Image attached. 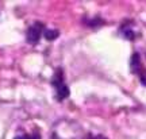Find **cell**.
<instances>
[{"mask_svg":"<svg viewBox=\"0 0 146 139\" xmlns=\"http://www.w3.org/2000/svg\"><path fill=\"white\" fill-rule=\"evenodd\" d=\"M49 139H85V132L78 122L62 118L53 123Z\"/></svg>","mask_w":146,"mask_h":139,"instance_id":"6da1fadb","label":"cell"},{"mask_svg":"<svg viewBox=\"0 0 146 139\" xmlns=\"http://www.w3.org/2000/svg\"><path fill=\"white\" fill-rule=\"evenodd\" d=\"M52 84H53V88L56 89V99H57L58 101H62V100H65L69 96V88L65 84L64 73L61 68H58L57 70H56L54 76H53Z\"/></svg>","mask_w":146,"mask_h":139,"instance_id":"7a4b0ae2","label":"cell"},{"mask_svg":"<svg viewBox=\"0 0 146 139\" xmlns=\"http://www.w3.org/2000/svg\"><path fill=\"white\" fill-rule=\"evenodd\" d=\"M43 31H45V26L42 24L41 22H35L27 30V34H26L27 42L30 45H36L39 42V39H41V36L43 35Z\"/></svg>","mask_w":146,"mask_h":139,"instance_id":"3957f363","label":"cell"},{"mask_svg":"<svg viewBox=\"0 0 146 139\" xmlns=\"http://www.w3.org/2000/svg\"><path fill=\"white\" fill-rule=\"evenodd\" d=\"M131 69H133V72L139 77L142 84L146 85V70L143 69V66H142L138 54H134V56H133V60H131Z\"/></svg>","mask_w":146,"mask_h":139,"instance_id":"277c9868","label":"cell"},{"mask_svg":"<svg viewBox=\"0 0 146 139\" xmlns=\"http://www.w3.org/2000/svg\"><path fill=\"white\" fill-rule=\"evenodd\" d=\"M120 32H122V35L125 36V38L130 39V41H134L137 36L139 35L137 28L134 27V24H133L131 22H127V23H125L123 26L120 27Z\"/></svg>","mask_w":146,"mask_h":139,"instance_id":"5b68a950","label":"cell"},{"mask_svg":"<svg viewBox=\"0 0 146 139\" xmlns=\"http://www.w3.org/2000/svg\"><path fill=\"white\" fill-rule=\"evenodd\" d=\"M14 139H41V134L38 131H34V132H22V134L15 135Z\"/></svg>","mask_w":146,"mask_h":139,"instance_id":"8992f818","label":"cell"},{"mask_svg":"<svg viewBox=\"0 0 146 139\" xmlns=\"http://www.w3.org/2000/svg\"><path fill=\"white\" fill-rule=\"evenodd\" d=\"M43 36L46 38L47 41H54L58 36V31L57 30H45L43 31Z\"/></svg>","mask_w":146,"mask_h":139,"instance_id":"52a82bcc","label":"cell"},{"mask_svg":"<svg viewBox=\"0 0 146 139\" xmlns=\"http://www.w3.org/2000/svg\"><path fill=\"white\" fill-rule=\"evenodd\" d=\"M87 139H108V138H107V136H104V135L98 134V135H89Z\"/></svg>","mask_w":146,"mask_h":139,"instance_id":"ba28073f","label":"cell"}]
</instances>
